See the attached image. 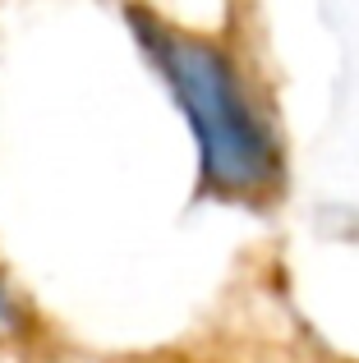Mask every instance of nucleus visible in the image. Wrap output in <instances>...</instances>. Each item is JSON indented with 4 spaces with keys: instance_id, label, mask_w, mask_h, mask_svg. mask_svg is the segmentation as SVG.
I'll use <instances>...</instances> for the list:
<instances>
[{
    "instance_id": "nucleus-1",
    "label": "nucleus",
    "mask_w": 359,
    "mask_h": 363,
    "mask_svg": "<svg viewBox=\"0 0 359 363\" xmlns=\"http://www.w3.org/2000/svg\"><path fill=\"white\" fill-rule=\"evenodd\" d=\"M143 51L157 60L162 79L171 83L180 111L198 143V166L216 194H263L277 179V143L267 124L249 106L235 65L212 42L157 23L153 14H129Z\"/></svg>"
},
{
    "instance_id": "nucleus-2",
    "label": "nucleus",
    "mask_w": 359,
    "mask_h": 363,
    "mask_svg": "<svg viewBox=\"0 0 359 363\" xmlns=\"http://www.w3.org/2000/svg\"><path fill=\"white\" fill-rule=\"evenodd\" d=\"M14 331H18V308H14V299H9L5 281H0V340H9Z\"/></svg>"
}]
</instances>
